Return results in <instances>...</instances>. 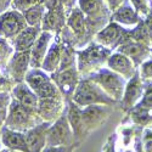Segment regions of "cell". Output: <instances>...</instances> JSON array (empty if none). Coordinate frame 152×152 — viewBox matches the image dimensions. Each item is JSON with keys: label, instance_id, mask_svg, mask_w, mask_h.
I'll return each mask as SVG.
<instances>
[{"label": "cell", "instance_id": "cell-1", "mask_svg": "<svg viewBox=\"0 0 152 152\" xmlns=\"http://www.w3.org/2000/svg\"><path fill=\"white\" fill-rule=\"evenodd\" d=\"M79 107H86L90 105H107L112 106L116 104L110 95H107L101 86L97 85L89 77L80 79L73 95L69 97Z\"/></svg>", "mask_w": 152, "mask_h": 152}, {"label": "cell", "instance_id": "cell-2", "mask_svg": "<svg viewBox=\"0 0 152 152\" xmlns=\"http://www.w3.org/2000/svg\"><path fill=\"white\" fill-rule=\"evenodd\" d=\"M112 54V49H108L96 42L90 43L83 50L77 51V68L79 73L89 75L107 63Z\"/></svg>", "mask_w": 152, "mask_h": 152}, {"label": "cell", "instance_id": "cell-3", "mask_svg": "<svg viewBox=\"0 0 152 152\" xmlns=\"http://www.w3.org/2000/svg\"><path fill=\"white\" fill-rule=\"evenodd\" d=\"M78 7L85 15L91 35H95L111 22L112 12L108 10L105 0H78Z\"/></svg>", "mask_w": 152, "mask_h": 152}, {"label": "cell", "instance_id": "cell-4", "mask_svg": "<svg viewBox=\"0 0 152 152\" xmlns=\"http://www.w3.org/2000/svg\"><path fill=\"white\" fill-rule=\"evenodd\" d=\"M39 123H42V119L39 118L37 112H33L26 107H23L14 97L11 99L5 126L17 132L26 133L27 130H29L31 128H33V126H35Z\"/></svg>", "mask_w": 152, "mask_h": 152}, {"label": "cell", "instance_id": "cell-5", "mask_svg": "<svg viewBox=\"0 0 152 152\" xmlns=\"http://www.w3.org/2000/svg\"><path fill=\"white\" fill-rule=\"evenodd\" d=\"M88 77H89L91 80H94L97 85H100L101 89H102L107 95H110L116 102L122 100L125 85H126V82L122 75L111 71L110 68L102 67L99 71L89 74Z\"/></svg>", "mask_w": 152, "mask_h": 152}, {"label": "cell", "instance_id": "cell-6", "mask_svg": "<svg viewBox=\"0 0 152 152\" xmlns=\"http://www.w3.org/2000/svg\"><path fill=\"white\" fill-rule=\"evenodd\" d=\"M73 140L74 134L65 111L61 117H58L49 126L46 146H69Z\"/></svg>", "mask_w": 152, "mask_h": 152}, {"label": "cell", "instance_id": "cell-7", "mask_svg": "<svg viewBox=\"0 0 152 152\" xmlns=\"http://www.w3.org/2000/svg\"><path fill=\"white\" fill-rule=\"evenodd\" d=\"M27 27L28 23L20 11L10 9L0 15V35L9 42H12Z\"/></svg>", "mask_w": 152, "mask_h": 152}, {"label": "cell", "instance_id": "cell-8", "mask_svg": "<svg viewBox=\"0 0 152 152\" xmlns=\"http://www.w3.org/2000/svg\"><path fill=\"white\" fill-rule=\"evenodd\" d=\"M128 31L129 29L123 28L119 23L111 21L107 26L95 34V42L108 49H116L124 42L129 40Z\"/></svg>", "mask_w": 152, "mask_h": 152}, {"label": "cell", "instance_id": "cell-9", "mask_svg": "<svg viewBox=\"0 0 152 152\" xmlns=\"http://www.w3.org/2000/svg\"><path fill=\"white\" fill-rule=\"evenodd\" d=\"M31 68V50L15 51L5 68L6 75L15 84L24 82L26 74Z\"/></svg>", "mask_w": 152, "mask_h": 152}, {"label": "cell", "instance_id": "cell-10", "mask_svg": "<svg viewBox=\"0 0 152 152\" xmlns=\"http://www.w3.org/2000/svg\"><path fill=\"white\" fill-rule=\"evenodd\" d=\"M67 28L72 33L73 45H74V40L82 42V45H83L86 42H89L90 38L93 37L89 32V28H88L85 15L78 6L74 7L67 16Z\"/></svg>", "mask_w": 152, "mask_h": 152}, {"label": "cell", "instance_id": "cell-11", "mask_svg": "<svg viewBox=\"0 0 152 152\" xmlns=\"http://www.w3.org/2000/svg\"><path fill=\"white\" fill-rule=\"evenodd\" d=\"M111 106L107 105H90L83 107L82 117L86 134L91 130L99 128V126L105 123L111 113Z\"/></svg>", "mask_w": 152, "mask_h": 152}, {"label": "cell", "instance_id": "cell-12", "mask_svg": "<svg viewBox=\"0 0 152 152\" xmlns=\"http://www.w3.org/2000/svg\"><path fill=\"white\" fill-rule=\"evenodd\" d=\"M51 78L57 85L58 90L63 96H66V99H69L75 88H77L79 83V72L77 67H72L68 69H63V71H57L51 73Z\"/></svg>", "mask_w": 152, "mask_h": 152}, {"label": "cell", "instance_id": "cell-13", "mask_svg": "<svg viewBox=\"0 0 152 152\" xmlns=\"http://www.w3.org/2000/svg\"><path fill=\"white\" fill-rule=\"evenodd\" d=\"M66 111L63 97L39 99L37 113L42 122H55Z\"/></svg>", "mask_w": 152, "mask_h": 152}, {"label": "cell", "instance_id": "cell-14", "mask_svg": "<svg viewBox=\"0 0 152 152\" xmlns=\"http://www.w3.org/2000/svg\"><path fill=\"white\" fill-rule=\"evenodd\" d=\"M67 26V14L61 4L49 7L42 22V29L53 32L55 35L61 33V31Z\"/></svg>", "mask_w": 152, "mask_h": 152}, {"label": "cell", "instance_id": "cell-15", "mask_svg": "<svg viewBox=\"0 0 152 152\" xmlns=\"http://www.w3.org/2000/svg\"><path fill=\"white\" fill-rule=\"evenodd\" d=\"M55 34L53 32L42 31L31 50V68H42L44 58L49 51V48L53 43Z\"/></svg>", "mask_w": 152, "mask_h": 152}, {"label": "cell", "instance_id": "cell-16", "mask_svg": "<svg viewBox=\"0 0 152 152\" xmlns=\"http://www.w3.org/2000/svg\"><path fill=\"white\" fill-rule=\"evenodd\" d=\"M107 67L111 71L122 75L125 80L132 79L136 74L135 63L128 56H125L124 54L118 53V51L111 54V56L107 60Z\"/></svg>", "mask_w": 152, "mask_h": 152}, {"label": "cell", "instance_id": "cell-17", "mask_svg": "<svg viewBox=\"0 0 152 152\" xmlns=\"http://www.w3.org/2000/svg\"><path fill=\"white\" fill-rule=\"evenodd\" d=\"M144 84L139 73H136L132 79L128 80L124 89V94L122 97V106L124 110H132L134 106L139 104V101L142 99L144 95Z\"/></svg>", "mask_w": 152, "mask_h": 152}, {"label": "cell", "instance_id": "cell-18", "mask_svg": "<svg viewBox=\"0 0 152 152\" xmlns=\"http://www.w3.org/2000/svg\"><path fill=\"white\" fill-rule=\"evenodd\" d=\"M51 122H42L26 132V140L29 152H42L46 146L48 130Z\"/></svg>", "mask_w": 152, "mask_h": 152}, {"label": "cell", "instance_id": "cell-19", "mask_svg": "<svg viewBox=\"0 0 152 152\" xmlns=\"http://www.w3.org/2000/svg\"><path fill=\"white\" fill-rule=\"evenodd\" d=\"M117 51L124 54L125 56H128L135 63V66L141 65L144 61L147 60L148 55L151 54V50L148 49V45H146L144 43L132 40V39L126 40L122 45H119Z\"/></svg>", "mask_w": 152, "mask_h": 152}, {"label": "cell", "instance_id": "cell-20", "mask_svg": "<svg viewBox=\"0 0 152 152\" xmlns=\"http://www.w3.org/2000/svg\"><path fill=\"white\" fill-rule=\"evenodd\" d=\"M62 51H63V39L60 34H56L55 40L50 45L49 51L44 58L42 69L45 71L46 73L57 72L60 68L61 58H62Z\"/></svg>", "mask_w": 152, "mask_h": 152}, {"label": "cell", "instance_id": "cell-21", "mask_svg": "<svg viewBox=\"0 0 152 152\" xmlns=\"http://www.w3.org/2000/svg\"><path fill=\"white\" fill-rule=\"evenodd\" d=\"M11 96L18 102L33 112H37L38 110V104H39V97L37 94L31 89V88L26 84V82L17 83L11 90Z\"/></svg>", "mask_w": 152, "mask_h": 152}, {"label": "cell", "instance_id": "cell-22", "mask_svg": "<svg viewBox=\"0 0 152 152\" xmlns=\"http://www.w3.org/2000/svg\"><path fill=\"white\" fill-rule=\"evenodd\" d=\"M0 133H1V142L7 148H10L12 151L29 152L27 140H26V133L10 129L5 125L1 128Z\"/></svg>", "mask_w": 152, "mask_h": 152}, {"label": "cell", "instance_id": "cell-23", "mask_svg": "<svg viewBox=\"0 0 152 152\" xmlns=\"http://www.w3.org/2000/svg\"><path fill=\"white\" fill-rule=\"evenodd\" d=\"M111 21L119 23L121 26H136L140 23L141 17L139 15V12L133 7V5L129 3V0L126 1L113 14L111 15Z\"/></svg>", "mask_w": 152, "mask_h": 152}, {"label": "cell", "instance_id": "cell-24", "mask_svg": "<svg viewBox=\"0 0 152 152\" xmlns=\"http://www.w3.org/2000/svg\"><path fill=\"white\" fill-rule=\"evenodd\" d=\"M42 31H43L42 27H31V26H28L26 29H23L11 42L15 51H28V50H32Z\"/></svg>", "mask_w": 152, "mask_h": 152}, {"label": "cell", "instance_id": "cell-25", "mask_svg": "<svg viewBox=\"0 0 152 152\" xmlns=\"http://www.w3.org/2000/svg\"><path fill=\"white\" fill-rule=\"evenodd\" d=\"M45 5L44 4H39L27 11L23 12V16L26 18L28 26L31 27H42V22L45 15Z\"/></svg>", "mask_w": 152, "mask_h": 152}, {"label": "cell", "instance_id": "cell-26", "mask_svg": "<svg viewBox=\"0 0 152 152\" xmlns=\"http://www.w3.org/2000/svg\"><path fill=\"white\" fill-rule=\"evenodd\" d=\"M14 54H15V49L12 46L11 42L0 37V68H6L10 58Z\"/></svg>", "mask_w": 152, "mask_h": 152}, {"label": "cell", "instance_id": "cell-27", "mask_svg": "<svg viewBox=\"0 0 152 152\" xmlns=\"http://www.w3.org/2000/svg\"><path fill=\"white\" fill-rule=\"evenodd\" d=\"M39 4H44V0H12L11 9L23 14L24 11H27Z\"/></svg>", "mask_w": 152, "mask_h": 152}, {"label": "cell", "instance_id": "cell-28", "mask_svg": "<svg viewBox=\"0 0 152 152\" xmlns=\"http://www.w3.org/2000/svg\"><path fill=\"white\" fill-rule=\"evenodd\" d=\"M129 3L139 12V15L146 17L152 12V4L150 0H129Z\"/></svg>", "mask_w": 152, "mask_h": 152}, {"label": "cell", "instance_id": "cell-29", "mask_svg": "<svg viewBox=\"0 0 152 152\" xmlns=\"http://www.w3.org/2000/svg\"><path fill=\"white\" fill-rule=\"evenodd\" d=\"M136 106L137 107H141V108L152 110V84H148V86L146 88V90L144 91V95H142L141 101Z\"/></svg>", "mask_w": 152, "mask_h": 152}, {"label": "cell", "instance_id": "cell-30", "mask_svg": "<svg viewBox=\"0 0 152 152\" xmlns=\"http://www.w3.org/2000/svg\"><path fill=\"white\" fill-rule=\"evenodd\" d=\"M139 75L142 80H151L152 82V58L146 60L140 65V73Z\"/></svg>", "mask_w": 152, "mask_h": 152}, {"label": "cell", "instance_id": "cell-31", "mask_svg": "<svg viewBox=\"0 0 152 152\" xmlns=\"http://www.w3.org/2000/svg\"><path fill=\"white\" fill-rule=\"evenodd\" d=\"M73 145L69 146H45L42 152H72Z\"/></svg>", "mask_w": 152, "mask_h": 152}, {"label": "cell", "instance_id": "cell-32", "mask_svg": "<svg viewBox=\"0 0 152 152\" xmlns=\"http://www.w3.org/2000/svg\"><path fill=\"white\" fill-rule=\"evenodd\" d=\"M58 3L63 6V9H65L67 16L69 15V12L78 6V0H58Z\"/></svg>", "mask_w": 152, "mask_h": 152}, {"label": "cell", "instance_id": "cell-33", "mask_svg": "<svg viewBox=\"0 0 152 152\" xmlns=\"http://www.w3.org/2000/svg\"><path fill=\"white\" fill-rule=\"evenodd\" d=\"M12 96L10 95L9 91H0V110L7 108L10 102H11Z\"/></svg>", "mask_w": 152, "mask_h": 152}, {"label": "cell", "instance_id": "cell-34", "mask_svg": "<svg viewBox=\"0 0 152 152\" xmlns=\"http://www.w3.org/2000/svg\"><path fill=\"white\" fill-rule=\"evenodd\" d=\"M125 1H126V0H105V3H106V5H107L108 10L112 12V14H113L115 11H117Z\"/></svg>", "mask_w": 152, "mask_h": 152}, {"label": "cell", "instance_id": "cell-35", "mask_svg": "<svg viewBox=\"0 0 152 152\" xmlns=\"http://www.w3.org/2000/svg\"><path fill=\"white\" fill-rule=\"evenodd\" d=\"M12 0H0V15L11 9Z\"/></svg>", "mask_w": 152, "mask_h": 152}, {"label": "cell", "instance_id": "cell-36", "mask_svg": "<svg viewBox=\"0 0 152 152\" xmlns=\"http://www.w3.org/2000/svg\"><path fill=\"white\" fill-rule=\"evenodd\" d=\"M7 112H9V107L0 110V129L5 125V122H6V118H7Z\"/></svg>", "mask_w": 152, "mask_h": 152}, {"label": "cell", "instance_id": "cell-37", "mask_svg": "<svg viewBox=\"0 0 152 152\" xmlns=\"http://www.w3.org/2000/svg\"><path fill=\"white\" fill-rule=\"evenodd\" d=\"M0 152H10L9 150H0Z\"/></svg>", "mask_w": 152, "mask_h": 152}, {"label": "cell", "instance_id": "cell-38", "mask_svg": "<svg viewBox=\"0 0 152 152\" xmlns=\"http://www.w3.org/2000/svg\"><path fill=\"white\" fill-rule=\"evenodd\" d=\"M0 141H1V133H0Z\"/></svg>", "mask_w": 152, "mask_h": 152}, {"label": "cell", "instance_id": "cell-39", "mask_svg": "<svg viewBox=\"0 0 152 152\" xmlns=\"http://www.w3.org/2000/svg\"><path fill=\"white\" fill-rule=\"evenodd\" d=\"M15 152H20V151H15Z\"/></svg>", "mask_w": 152, "mask_h": 152}, {"label": "cell", "instance_id": "cell-40", "mask_svg": "<svg viewBox=\"0 0 152 152\" xmlns=\"http://www.w3.org/2000/svg\"><path fill=\"white\" fill-rule=\"evenodd\" d=\"M0 150H1V148H0Z\"/></svg>", "mask_w": 152, "mask_h": 152}, {"label": "cell", "instance_id": "cell-41", "mask_svg": "<svg viewBox=\"0 0 152 152\" xmlns=\"http://www.w3.org/2000/svg\"><path fill=\"white\" fill-rule=\"evenodd\" d=\"M0 37H1V35H0Z\"/></svg>", "mask_w": 152, "mask_h": 152}]
</instances>
